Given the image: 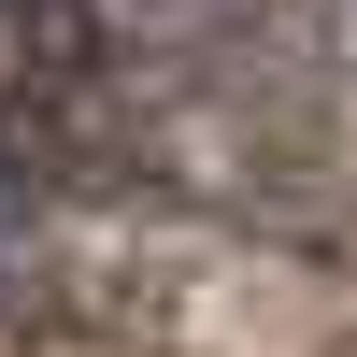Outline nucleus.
<instances>
[{
	"instance_id": "nucleus-1",
	"label": "nucleus",
	"mask_w": 357,
	"mask_h": 357,
	"mask_svg": "<svg viewBox=\"0 0 357 357\" xmlns=\"http://www.w3.org/2000/svg\"><path fill=\"white\" fill-rule=\"evenodd\" d=\"M0 43H29V57H86V0H0Z\"/></svg>"
}]
</instances>
